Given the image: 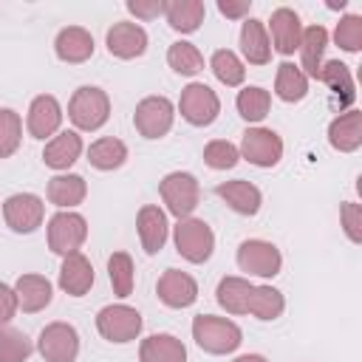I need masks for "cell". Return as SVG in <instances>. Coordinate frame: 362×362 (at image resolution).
Returning <instances> with one entry per match:
<instances>
[{
  "mask_svg": "<svg viewBox=\"0 0 362 362\" xmlns=\"http://www.w3.org/2000/svg\"><path fill=\"white\" fill-rule=\"evenodd\" d=\"M48 198L57 206H76L85 198L82 175H54L48 181Z\"/></svg>",
  "mask_w": 362,
  "mask_h": 362,
  "instance_id": "cell-32",
  "label": "cell"
},
{
  "mask_svg": "<svg viewBox=\"0 0 362 362\" xmlns=\"http://www.w3.org/2000/svg\"><path fill=\"white\" fill-rule=\"evenodd\" d=\"M59 286L74 297H82L93 286V269L85 255H79V252L65 255L62 269H59Z\"/></svg>",
  "mask_w": 362,
  "mask_h": 362,
  "instance_id": "cell-17",
  "label": "cell"
},
{
  "mask_svg": "<svg viewBox=\"0 0 362 362\" xmlns=\"http://www.w3.org/2000/svg\"><path fill=\"white\" fill-rule=\"evenodd\" d=\"M20 133H23L20 116L14 110L3 107L0 110V158H8L20 147Z\"/></svg>",
  "mask_w": 362,
  "mask_h": 362,
  "instance_id": "cell-38",
  "label": "cell"
},
{
  "mask_svg": "<svg viewBox=\"0 0 362 362\" xmlns=\"http://www.w3.org/2000/svg\"><path fill=\"white\" fill-rule=\"evenodd\" d=\"M107 113H110V102H107L105 90H99V88L82 85L71 96L68 116H71V122L79 130H96V127H102L107 122Z\"/></svg>",
  "mask_w": 362,
  "mask_h": 362,
  "instance_id": "cell-2",
  "label": "cell"
},
{
  "mask_svg": "<svg viewBox=\"0 0 362 362\" xmlns=\"http://www.w3.org/2000/svg\"><path fill=\"white\" fill-rule=\"evenodd\" d=\"M124 158H127V147H124V141H119L113 136L93 141L90 150H88V161L96 170H116V167L124 164Z\"/></svg>",
  "mask_w": 362,
  "mask_h": 362,
  "instance_id": "cell-30",
  "label": "cell"
},
{
  "mask_svg": "<svg viewBox=\"0 0 362 362\" xmlns=\"http://www.w3.org/2000/svg\"><path fill=\"white\" fill-rule=\"evenodd\" d=\"M147 48V34L141 25L136 23H116L110 31H107V51L119 59H133V57H141Z\"/></svg>",
  "mask_w": 362,
  "mask_h": 362,
  "instance_id": "cell-14",
  "label": "cell"
},
{
  "mask_svg": "<svg viewBox=\"0 0 362 362\" xmlns=\"http://www.w3.org/2000/svg\"><path fill=\"white\" fill-rule=\"evenodd\" d=\"M139 238H141V246L147 255H156L161 252L164 240H167V215L158 209V206H141L139 212Z\"/></svg>",
  "mask_w": 362,
  "mask_h": 362,
  "instance_id": "cell-19",
  "label": "cell"
},
{
  "mask_svg": "<svg viewBox=\"0 0 362 362\" xmlns=\"http://www.w3.org/2000/svg\"><path fill=\"white\" fill-rule=\"evenodd\" d=\"M274 90H277V96L283 102H300L305 96V90H308V79H305V74L297 65L280 62L277 79H274Z\"/></svg>",
  "mask_w": 362,
  "mask_h": 362,
  "instance_id": "cell-29",
  "label": "cell"
},
{
  "mask_svg": "<svg viewBox=\"0 0 362 362\" xmlns=\"http://www.w3.org/2000/svg\"><path fill=\"white\" fill-rule=\"evenodd\" d=\"M133 122H136V130L144 139H161L173 127V105H170V99H164V96L141 99L139 107H136Z\"/></svg>",
  "mask_w": 362,
  "mask_h": 362,
  "instance_id": "cell-9",
  "label": "cell"
},
{
  "mask_svg": "<svg viewBox=\"0 0 362 362\" xmlns=\"http://www.w3.org/2000/svg\"><path fill=\"white\" fill-rule=\"evenodd\" d=\"M88 238L85 218L76 212H59L48 221V246L57 255H74Z\"/></svg>",
  "mask_w": 362,
  "mask_h": 362,
  "instance_id": "cell-5",
  "label": "cell"
},
{
  "mask_svg": "<svg viewBox=\"0 0 362 362\" xmlns=\"http://www.w3.org/2000/svg\"><path fill=\"white\" fill-rule=\"evenodd\" d=\"M96 328L110 342H130L141 331V314L130 305H107L99 311Z\"/></svg>",
  "mask_w": 362,
  "mask_h": 362,
  "instance_id": "cell-6",
  "label": "cell"
},
{
  "mask_svg": "<svg viewBox=\"0 0 362 362\" xmlns=\"http://www.w3.org/2000/svg\"><path fill=\"white\" fill-rule=\"evenodd\" d=\"M218 110H221V102H218V96H215V90L209 85L192 82V85H187L181 90V116L189 124L204 127V124L215 122Z\"/></svg>",
  "mask_w": 362,
  "mask_h": 362,
  "instance_id": "cell-7",
  "label": "cell"
},
{
  "mask_svg": "<svg viewBox=\"0 0 362 362\" xmlns=\"http://www.w3.org/2000/svg\"><path fill=\"white\" fill-rule=\"evenodd\" d=\"M334 37H337V45H339V48H345V51H359V45H362V17L348 14L345 20H339Z\"/></svg>",
  "mask_w": 362,
  "mask_h": 362,
  "instance_id": "cell-41",
  "label": "cell"
},
{
  "mask_svg": "<svg viewBox=\"0 0 362 362\" xmlns=\"http://www.w3.org/2000/svg\"><path fill=\"white\" fill-rule=\"evenodd\" d=\"M238 263L243 272L249 274H260V277H274L280 272V252L274 243L266 240H243L238 249Z\"/></svg>",
  "mask_w": 362,
  "mask_h": 362,
  "instance_id": "cell-10",
  "label": "cell"
},
{
  "mask_svg": "<svg viewBox=\"0 0 362 362\" xmlns=\"http://www.w3.org/2000/svg\"><path fill=\"white\" fill-rule=\"evenodd\" d=\"M156 291H158V300H161L164 305H170V308H187V305H192L195 297H198L195 280H192L189 274L178 272V269H167V272L158 277Z\"/></svg>",
  "mask_w": 362,
  "mask_h": 362,
  "instance_id": "cell-13",
  "label": "cell"
},
{
  "mask_svg": "<svg viewBox=\"0 0 362 362\" xmlns=\"http://www.w3.org/2000/svg\"><path fill=\"white\" fill-rule=\"evenodd\" d=\"M218 8H221V14H226V17H243V14H249V3H246V0H243V3L221 0V3H218Z\"/></svg>",
  "mask_w": 362,
  "mask_h": 362,
  "instance_id": "cell-45",
  "label": "cell"
},
{
  "mask_svg": "<svg viewBox=\"0 0 362 362\" xmlns=\"http://www.w3.org/2000/svg\"><path fill=\"white\" fill-rule=\"evenodd\" d=\"M240 48H243V57L252 62V65H266L269 57H272V45H269V37H266V28L260 20H246L243 28H240Z\"/></svg>",
  "mask_w": 362,
  "mask_h": 362,
  "instance_id": "cell-25",
  "label": "cell"
},
{
  "mask_svg": "<svg viewBox=\"0 0 362 362\" xmlns=\"http://www.w3.org/2000/svg\"><path fill=\"white\" fill-rule=\"evenodd\" d=\"M164 14H167V20H170V25L175 31H187L189 34L204 23L206 8L198 0H175V3H164Z\"/></svg>",
  "mask_w": 362,
  "mask_h": 362,
  "instance_id": "cell-27",
  "label": "cell"
},
{
  "mask_svg": "<svg viewBox=\"0 0 362 362\" xmlns=\"http://www.w3.org/2000/svg\"><path fill=\"white\" fill-rule=\"evenodd\" d=\"M31 354V342L23 331L0 325V362H25Z\"/></svg>",
  "mask_w": 362,
  "mask_h": 362,
  "instance_id": "cell-35",
  "label": "cell"
},
{
  "mask_svg": "<svg viewBox=\"0 0 362 362\" xmlns=\"http://www.w3.org/2000/svg\"><path fill=\"white\" fill-rule=\"evenodd\" d=\"M90 54H93V37L85 28L71 25V28H62L57 34V57L59 59H65V62H85Z\"/></svg>",
  "mask_w": 362,
  "mask_h": 362,
  "instance_id": "cell-22",
  "label": "cell"
},
{
  "mask_svg": "<svg viewBox=\"0 0 362 362\" xmlns=\"http://www.w3.org/2000/svg\"><path fill=\"white\" fill-rule=\"evenodd\" d=\"M42 201L31 192H17L11 195L6 204H3V215H6V223L14 229V232H34L40 223H42Z\"/></svg>",
  "mask_w": 362,
  "mask_h": 362,
  "instance_id": "cell-12",
  "label": "cell"
},
{
  "mask_svg": "<svg viewBox=\"0 0 362 362\" xmlns=\"http://www.w3.org/2000/svg\"><path fill=\"white\" fill-rule=\"evenodd\" d=\"M127 11L141 17V20H153L158 14H164V3L161 0H153V3H141V0H130L127 3Z\"/></svg>",
  "mask_w": 362,
  "mask_h": 362,
  "instance_id": "cell-43",
  "label": "cell"
},
{
  "mask_svg": "<svg viewBox=\"0 0 362 362\" xmlns=\"http://www.w3.org/2000/svg\"><path fill=\"white\" fill-rule=\"evenodd\" d=\"M167 62L173 71L184 74V76H192L204 68V57L192 42H173L167 51Z\"/></svg>",
  "mask_w": 362,
  "mask_h": 362,
  "instance_id": "cell-34",
  "label": "cell"
},
{
  "mask_svg": "<svg viewBox=\"0 0 362 362\" xmlns=\"http://www.w3.org/2000/svg\"><path fill=\"white\" fill-rule=\"evenodd\" d=\"M161 198L167 204V209L178 218H187L195 206H198V198H201V189H198V181L195 175L189 173H170L164 181H161Z\"/></svg>",
  "mask_w": 362,
  "mask_h": 362,
  "instance_id": "cell-4",
  "label": "cell"
},
{
  "mask_svg": "<svg viewBox=\"0 0 362 362\" xmlns=\"http://www.w3.org/2000/svg\"><path fill=\"white\" fill-rule=\"evenodd\" d=\"M62 122V110H59V102L54 96H37L28 107V133L34 139H45L51 133H57Z\"/></svg>",
  "mask_w": 362,
  "mask_h": 362,
  "instance_id": "cell-16",
  "label": "cell"
},
{
  "mask_svg": "<svg viewBox=\"0 0 362 362\" xmlns=\"http://www.w3.org/2000/svg\"><path fill=\"white\" fill-rule=\"evenodd\" d=\"M269 90L263 88H243L238 93V110L246 122H260L269 113Z\"/></svg>",
  "mask_w": 362,
  "mask_h": 362,
  "instance_id": "cell-37",
  "label": "cell"
},
{
  "mask_svg": "<svg viewBox=\"0 0 362 362\" xmlns=\"http://www.w3.org/2000/svg\"><path fill=\"white\" fill-rule=\"evenodd\" d=\"M272 40H274V48L280 54H294L300 48V40H303V25H300V17L291 11V8H277L272 14Z\"/></svg>",
  "mask_w": 362,
  "mask_h": 362,
  "instance_id": "cell-15",
  "label": "cell"
},
{
  "mask_svg": "<svg viewBox=\"0 0 362 362\" xmlns=\"http://www.w3.org/2000/svg\"><path fill=\"white\" fill-rule=\"evenodd\" d=\"M192 337L209 354H229L240 345V328L232 320L212 314H201L192 320Z\"/></svg>",
  "mask_w": 362,
  "mask_h": 362,
  "instance_id": "cell-1",
  "label": "cell"
},
{
  "mask_svg": "<svg viewBox=\"0 0 362 362\" xmlns=\"http://www.w3.org/2000/svg\"><path fill=\"white\" fill-rule=\"evenodd\" d=\"M40 354L45 362H74L79 354L76 328L68 322H51L40 334Z\"/></svg>",
  "mask_w": 362,
  "mask_h": 362,
  "instance_id": "cell-8",
  "label": "cell"
},
{
  "mask_svg": "<svg viewBox=\"0 0 362 362\" xmlns=\"http://www.w3.org/2000/svg\"><path fill=\"white\" fill-rule=\"evenodd\" d=\"M283 294L277 291V288H272V286H257V288H252V294H249V308L246 311H252L257 320H274V317H280L283 314Z\"/></svg>",
  "mask_w": 362,
  "mask_h": 362,
  "instance_id": "cell-33",
  "label": "cell"
},
{
  "mask_svg": "<svg viewBox=\"0 0 362 362\" xmlns=\"http://www.w3.org/2000/svg\"><path fill=\"white\" fill-rule=\"evenodd\" d=\"M17 311V297L14 288H8L6 283H0V325H6Z\"/></svg>",
  "mask_w": 362,
  "mask_h": 362,
  "instance_id": "cell-44",
  "label": "cell"
},
{
  "mask_svg": "<svg viewBox=\"0 0 362 362\" xmlns=\"http://www.w3.org/2000/svg\"><path fill=\"white\" fill-rule=\"evenodd\" d=\"M107 272H110V286L119 297H130L133 291V260L127 252H113L107 260Z\"/></svg>",
  "mask_w": 362,
  "mask_h": 362,
  "instance_id": "cell-36",
  "label": "cell"
},
{
  "mask_svg": "<svg viewBox=\"0 0 362 362\" xmlns=\"http://www.w3.org/2000/svg\"><path fill=\"white\" fill-rule=\"evenodd\" d=\"M255 286H249L243 277H223L218 283V303L229 314H246L249 308V294Z\"/></svg>",
  "mask_w": 362,
  "mask_h": 362,
  "instance_id": "cell-31",
  "label": "cell"
},
{
  "mask_svg": "<svg viewBox=\"0 0 362 362\" xmlns=\"http://www.w3.org/2000/svg\"><path fill=\"white\" fill-rule=\"evenodd\" d=\"M215 192H218L235 212H240V215H255V212L260 209V189H257L255 184L243 181V178H238V181H223V184L215 187Z\"/></svg>",
  "mask_w": 362,
  "mask_h": 362,
  "instance_id": "cell-18",
  "label": "cell"
},
{
  "mask_svg": "<svg viewBox=\"0 0 362 362\" xmlns=\"http://www.w3.org/2000/svg\"><path fill=\"white\" fill-rule=\"evenodd\" d=\"M328 45V31L322 25H311L303 31V40H300V51H303V68L308 76L317 79V71L322 65V51Z\"/></svg>",
  "mask_w": 362,
  "mask_h": 362,
  "instance_id": "cell-28",
  "label": "cell"
},
{
  "mask_svg": "<svg viewBox=\"0 0 362 362\" xmlns=\"http://www.w3.org/2000/svg\"><path fill=\"white\" fill-rule=\"evenodd\" d=\"M79 153H82V139H79L76 133L65 130V133L54 136V139L45 144L42 161H45L48 167H54V170H68V167L79 158Z\"/></svg>",
  "mask_w": 362,
  "mask_h": 362,
  "instance_id": "cell-24",
  "label": "cell"
},
{
  "mask_svg": "<svg viewBox=\"0 0 362 362\" xmlns=\"http://www.w3.org/2000/svg\"><path fill=\"white\" fill-rule=\"evenodd\" d=\"M204 161L212 167V170H229L238 164V147L223 141V139H215L204 147Z\"/></svg>",
  "mask_w": 362,
  "mask_h": 362,
  "instance_id": "cell-40",
  "label": "cell"
},
{
  "mask_svg": "<svg viewBox=\"0 0 362 362\" xmlns=\"http://www.w3.org/2000/svg\"><path fill=\"white\" fill-rule=\"evenodd\" d=\"M141 362H187V348L170 334H153L141 342Z\"/></svg>",
  "mask_w": 362,
  "mask_h": 362,
  "instance_id": "cell-21",
  "label": "cell"
},
{
  "mask_svg": "<svg viewBox=\"0 0 362 362\" xmlns=\"http://www.w3.org/2000/svg\"><path fill=\"white\" fill-rule=\"evenodd\" d=\"M328 139L337 150H345V153L356 150L362 144V113L351 110V113L334 119L331 127H328Z\"/></svg>",
  "mask_w": 362,
  "mask_h": 362,
  "instance_id": "cell-26",
  "label": "cell"
},
{
  "mask_svg": "<svg viewBox=\"0 0 362 362\" xmlns=\"http://www.w3.org/2000/svg\"><path fill=\"white\" fill-rule=\"evenodd\" d=\"M175 246L187 260L204 263L215 249V235L204 221L181 218L178 226H175Z\"/></svg>",
  "mask_w": 362,
  "mask_h": 362,
  "instance_id": "cell-3",
  "label": "cell"
},
{
  "mask_svg": "<svg viewBox=\"0 0 362 362\" xmlns=\"http://www.w3.org/2000/svg\"><path fill=\"white\" fill-rule=\"evenodd\" d=\"M342 221H345V232L354 243L362 240V206L359 204H345L342 206Z\"/></svg>",
  "mask_w": 362,
  "mask_h": 362,
  "instance_id": "cell-42",
  "label": "cell"
},
{
  "mask_svg": "<svg viewBox=\"0 0 362 362\" xmlns=\"http://www.w3.org/2000/svg\"><path fill=\"white\" fill-rule=\"evenodd\" d=\"M317 79H322V82L334 90V96H337V107H348V105L354 102V96H356V93H354V79H351V71H348L345 62L331 59V62L320 65Z\"/></svg>",
  "mask_w": 362,
  "mask_h": 362,
  "instance_id": "cell-23",
  "label": "cell"
},
{
  "mask_svg": "<svg viewBox=\"0 0 362 362\" xmlns=\"http://www.w3.org/2000/svg\"><path fill=\"white\" fill-rule=\"evenodd\" d=\"M240 150L243 156L257 164V167H274L283 156V141L274 130H266V127H252L243 133V141H240Z\"/></svg>",
  "mask_w": 362,
  "mask_h": 362,
  "instance_id": "cell-11",
  "label": "cell"
},
{
  "mask_svg": "<svg viewBox=\"0 0 362 362\" xmlns=\"http://www.w3.org/2000/svg\"><path fill=\"white\" fill-rule=\"evenodd\" d=\"M235 362H266L263 356H257V354H246V356H238Z\"/></svg>",
  "mask_w": 362,
  "mask_h": 362,
  "instance_id": "cell-46",
  "label": "cell"
},
{
  "mask_svg": "<svg viewBox=\"0 0 362 362\" xmlns=\"http://www.w3.org/2000/svg\"><path fill=\"white\" fill-rule=\"evenodd\" d=\"M14 297L23 311H40L51 303V283L42 274H23L14 286Z\"/></svg>",
  "mask_w": 362,
  "mask_h": 362,
  "instance_id": "cell-20",
  "label": "cell"
},
{
  "mask_svg": "<svg viewBox=\"0 0 362 362\" xmlns=\"http://www.w3.org/2000/svg\"><path fill=\"white\" fill-rule=\"evenodd\" d=\"M212 71H215V76L223 82V85H240L243 82V65H240V59L232 54V51H226V48H221V51H215L212 54Z\"/></svg>",
  "mask_w": 362,
  "mask_h": 362,
  "instance_id": "cell-39",
  "label": "cell"
}]
</instances>
